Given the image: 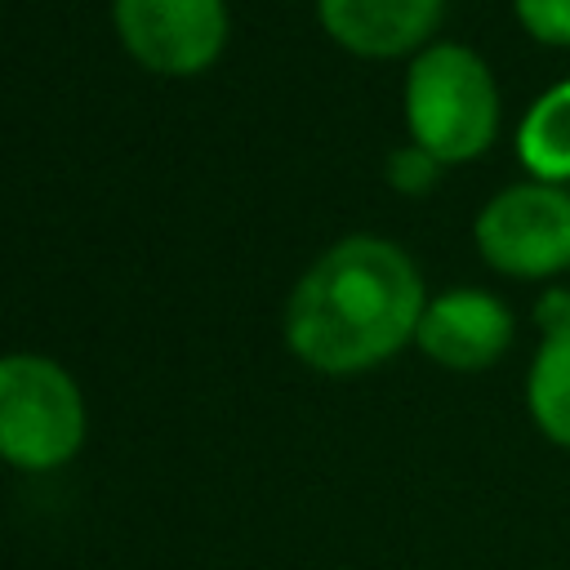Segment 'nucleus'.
Instances as JSON below:
<instances>
[{
	"label": "nucleus",
	"instance_id": "10",
	"mask_svg": "<svg viewBox=\"0 0 570 570\" xmlns=\"http://www.w3.org/2000/svg\"><path fill=\"white\" fill-rule=\"evenodd\" d=\"M441 160L432 156V151H423L419 142H405V147H396L392 156H387V183L401 191V196H423V191H432L436 187V178H441Z\"/></svg>",
	"mask_w": 570,
	"mask_h": 570
},
{
	"label": "nucleus",
	"instance_id": "1",
	"mask_svg": "<svg viewBox=\"0 0 570 570\" xmlns=\"http://www.w3.org/2000/svg\"><path fill=\"white\" fill-rule=\"evenodd\" d=\"M423 307V276L401 245L343 236L298 276L285 303V343L321 374H365L414 343Z\"/></svg>",
	"mask_w": 570,
	"mask_h": 570
},
{
	"label": "nucleus",
	"instance_id": "7",
	"mask_svg": "<svg viewBox=\"0 0 570 570\" xmlns=\"http://www.w3.org/2000/svg\"><path fill=\"white\" fill-rule=\"evenodd\" d=\"M445 0H316L325 36L356 58H405L432 45Z\"/></svg>",
	"mask_w": 570,
	"mask_h": 570
},
{
	"label": "nucleus",
	"instance_id": "8",
	"mask_svg": "<svg viewBox=\"0 0 570 570\" xmlns=\"http://www.w3.org/2000/svg\"><path fill=\"white\" fill-rule=\"evenodd\" d=\"M539 347L525 374V405L534 428L570 450V289H548L534 307Z\"/></svg>",
	"mask_w": 570,
	"mask_h": 570
},
{
	"label": "nucleus",
	"instance_id": "3",
	"mask_svg": "<svg viewBox=\"0 0 570 570\" xmlns=\"http://www.w3.org/2000/svg\"><path fill=\"white\" fill-rule=\"evenodd\" d=\"M85 445L76 379L36 352L0 356V459L18 472H53Z\"/></svg>",
	"mask_w": 570,
	"mask_h": 570
},
{
	"label": "nucleus",
	"instance_id": "2",
	"mask_svg": "<svg viewBox=\"0 0 570 570\" xmlns=\"http://www.w3.org/2000/svg\"><path fill=\"white\" fill-rule=\"evenodd\" d=\"M499 85L485 58L468 45L436 40L410 58L405 71V125L410 142L441 165L476 160L499 134Z\"/></svg>",
	"mask_w": 570,
	"mask_h": 570
},
{
	"label": "nucleus",
	"instance_id": "9",
	"mask_svg": "<svg viewBox=\"0 0 570 570\" xmlns=\"http://www.w3.org/2000/svg\"><path fill=\"white\" fill-rule=\"evenodd\" d=\"M517 156L539 183H570V80L543 89L517 125Z\"/></svg>",
	"mask_w": 570,
	"mask_h": 570
},
{
	"label": "nucleus",
	"instance_id": "6",
	"mask_svg": "<svg viewBox=\"0 0 570 570\" xmlns=\"http://www.w3.org/2000/svg\"><path fill=\"white\" fill-rule=\"evenodd\" d=\"M414 343L441 370L476 374L508 352L512 312L503 307V298H494L485 289H468V285L445 289V294L428 298L419 330H414Z\"/></svg>",
	"mask_w": 570,
	"mask_h": 570
},
{
	"label": "nucleus",
	"instance_id": "11",
	"mask_svg": "<svg viewBox=\"0 0 570 570\" xmlns=\"http://www.w3.org/2000/svg\"><path fill=\"white\" fill-rule=\"evenodd\" d=\"M517 22L539 45H570V0H512Z\"/></svg>",
	"mask_w": 570,
	"mask_h": 570
},
{
	"label": "nucleus",
	"instance_id": "5",
	"mask_svg": "<svg viewBox=\"0 0 570 570\" xmlns=\"http://www.w3.org/2000/svg\"><path fill=\"white\" fill-rule=\"evenodd\" d=\"M116 36L156 76H196L227 45V0H111Z\"/></svg>",
	"mask_w": 570,
	"mask_h": 570
},
{
	"label": "nucleus",
	"instance_id": "4",
	"mask_svg": "<svg viewBox=\"0 0 570 570\" xmlns=\"http://www.w3.org/2000/svg\"><path fill=\"white\" fill-rule=\"evenodd\" d=\"M481 258L517 281H548L570 267V187L512 183L494 191L476 214Z\"/></svg>",
	"mask_w": 570,
	"mask_h": 570
}]
</instances>
